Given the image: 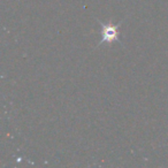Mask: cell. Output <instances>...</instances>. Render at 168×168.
Returning a JSON list of instances; mask_svg holds the SVG:
<instances>
[{
    "mask_svg": "<svg viewBox=\"0 0 168 168\" xmlns=\"http://www.w3.org/2000/svg\"><path fill=\"white\" fill-rule=\"evenodd\" d=\"M115 32H116V29L115 28H108L105 32V38H111V40L115 37Z\"/></svg>",
    "mask_w": 168,
    "mask_h": 168,
    "instance_id": "1",
    "label": "cell"
}]
</instances>
